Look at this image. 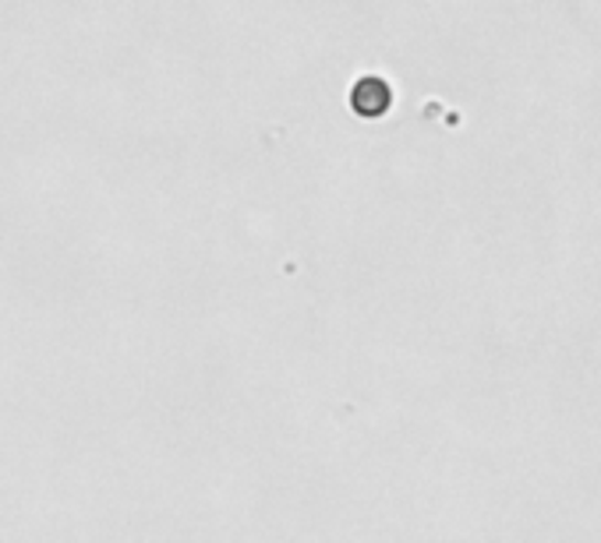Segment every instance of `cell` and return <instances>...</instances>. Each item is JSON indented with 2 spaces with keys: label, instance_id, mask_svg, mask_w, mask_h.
Here are the masks:
<instances>
[{
  "label": "cell",
  "instance_id": "obj_1",
  "mask_svg": "<svg viewBox=\"0 0 601 543\" xmlns=\"http://www.w3.org/2000/svg\"><path fill=\"white\" fill-rule=\"evenodd\" d=\"M393 107V89L390 81H382L375 75H364L354 81V89H350V110H354L361 121H379V117H386Z\"/></svg>",
  "mask_w": 601,
  "mask_h": 543
}]
</instances>
